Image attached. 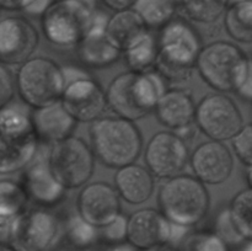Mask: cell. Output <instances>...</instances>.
Returning <instances> with one entry per match:
<instances>
[{
    "mask_svg": "<svg viewBox=\"0 0 252 251\" xmlns=\"http://www.w3.org/2000/svg\"><path fill=\"white\" fill-rule=\"evenodd\" d=\"M167 91V83L158 71L128 70L116 75L108 84V108L118 117L137 121L155 111Z\"/></svg>",
    "mask_w": 252,
    "mask_h": 251,
    "instance_id": "1",
    "label": "cell"
},
{
    "mask_svg": "<svg viewBox=\"0 0 252 251\" xmlns=\"http://www.w3.org/2000/svg\"><path fill=\"white\" fill-rule=\"evenodd\" d=\"M159 56L155 68L167 84H184L191 79L197 58L203 48L193 26L182 19H174L158 36Z\"/></svg>",
    "mask_w": 252,
    "mask_h": 251,
    "instance_id": "2",
    "label": "cell"
},
{
    "mask_svg": "<svg viewBox=\"0 0 252 251\" xmlns=\"http://www.w3.org/2000/svg\"><path fill=\"white\" fill-rule=\"evenodd\" d=\"M90 142L96 159L111 169L133 164L140 157L143 138L133 121L122 117H101L91 123Z\"/></svg>",
    "mask_w": 252,
    "mask_h": 251,
    "instance_id": "3",
    "label": "cell"
},
{
    "mask_svg": "<svg viewBox=\"0 0 252 251\" xmlns=\"http://www.w3.org/2000/svg\"><path fill=\"white\" fill-rule=\"evenodd\" d=\"M251 61L245 52L228 41H216L203 46L196 69L202 80L218 93H238L248 78Z\"/></svg>",
    "mask_w": 252,
    "mask_h": 251,
    "instance_id": "4",
    "label": "cell"
},
{
    "mask_svg": "<svg viewBox=\"0 0 252 251\" xmlns=\"http://www.w3.org/2000/svg\"><path fill=\"white\" fill-rule=\"evenodd\" d=\"M158 203L172 224L189 228L206 218L211 198L206 185L196 176L180 174L161 185Z\"/></svg>",
    "mask_w": 252,
    "mask_h": 251,
    "instance_id": "5",
    "label": "cell"
},
{
    "mask_svg": "<svg viewBox=\"0 0 252 251\" xmlns=\"http://www.w3.org/2000/svg\"><path fill=\"white\" fill-rule=\"evenodd\" d=\"M39 139L32 118L15 106L0 111V174L20 171L31 164L38 150Z\"/></svg>",
    "mask_w": 252,
    "mask_h": 251,
    "instance_id": "6",
    "label": "cell"
},
{
    "mask_svg": "<svg viewBox=\"0 0 252 251\" xmlns=\"http://www.w3.org/2000/svg\"><path fill=\"white\" fill-rule=\"evenodd\" d=\"M65 86L63 66L46 57H32L17 70V93L26 105L33 108L61 101Z\"/></svg>",
    "mask_w": 252,
    "mask_h": 251,
    "instance_id": "7",
    "label": "cell"
},
{
    "mask_svg": "<svg viewBox=\"0 0 252 251\" xmlns=\"http://www.w3.org/2000/svg\"><path fill=\"white\" fill-rule=\"evenodd\" d=\"M94 14L95 10L78 0H54L41 16L42 32L53 46H79L90 31Z\"/></svg>",
    "mask_w": 252,
    "mask_h": 251,
    "instance_id": "8",
    "label": "cell"
},
{
    "mask_svg": "<svg viewBox=\"0 0 252 251\" xmlns=\"http://www.w3.org/2000/svg\"><path fill=\"white\" fill-rule=\"evenodd\" d=\"M48 161L54 175L66 189L84 187L95 170V154L84 139L70 135L52 144Z\"/></svg>",
    "mask_w": 252,
    "mask_h": 251,
    "instance_id": "9",
    "label": "cell"
},
{
    "mask_svg": "<svg viewBox=\"0 0 252 251\" xmlns=\"http://www.w3.org/2000/svg\"><path fill=\"white\" fill-rule=\"evenodd\" d=\"M196 126L211 140H233L244 127V117L240 108L225 94L206 95L196 110Z\"/></svg>",
    "mask_w": 252,
    "mask_h": 251,
    "instance_id": "10",
    "label": "cell"
},
{
    "mask_svg": "<svg viewBox=\"0 0 252 251\" xmlns=\"http://www.w3.org/2000/svg\"><path fill=\"white\" fill-rule=\"evenodd\" d=\"M187 142L177 133L161 130L153 135L144 152L147 167L158 179L169 180L182 174L189 162Z\"/></svg>",
    "mask_w": 252,
    "mask_h": 251,
    "instance_id": "11",
    "label": "cell"
},
{
    "mask_svg": "<svg viewBox=\"0 0 252 251\" xmlns=\"http://www.w3.org/2000/svg\"><path fill=\"white\" fill-rule=\"evenodd\" d=\"M39 34L22 16H7L0 21V61L5 65H21L37 49Z\"/></svg>",
    "mask_w": 252,
    "mask_h": 251,
    "instance_id": "12",
    "label": "cell"
},
{
    "mask_svg": "<svg viewBox=\"0 0 252 251\" xmlns=\"http://www.w3.org/2000/svg\"><path fill=\"white\" fill-rule=\"evenodd\" d=\"M76 208L85 220L101 229L121 214V196L108 182H91L79 192Z\"/></svg>",
    "mask_w": 252,
    "mask_h": 251,
    "instance_id": "13",
    "label": "cell"
},
{
    "mask_svg": "<svg viewBox=\"0 0 252 251\" xmlns=\"http://www.w3.org/2000/svg\"><path fill=\"white\" fill-rule=\"evenodd\" d=\"M64 107L79 123H93L108 107L107 95L93 78H84L65 86L61 98Z\"/></svg>",
    "mask_w": 252,
    "mask_h": 251,
    "instance_id": "14",
    "label": "cell"
},
{
    "mask_svg": "<svg viewBox=\"0 0 252 251\" xmlns=\"http://www.w3.org/2000/svg\"><path fill=\"white\" fill-rule=\"evenodd\" d=\"M58 235V218L46 209H32L19 217L14 243L20 251H48Z\"/></svg>",
    "mask_w": 252,
    "mask_h": 251,
    "instance_id": "15",
    "label": "cell"
},
{
    "mask_svg": "<svg viewBox=\"0 0 252 251\" xmlns=\"http://www.w3.org/2000/svg\"><path fill=\"white\" fill-rule=\"evenodd\" d=\"M194 176L204 185H221L234 170V157L230 149L218 140L201 143L189 157Z\"/></svg>",
    "mask_w": 252,
    "mask_h": 251,
    "instance_id": "16",
    "label": "cell"
},
{
    "mask_svg": "<svg viewBox=\"0 0 252 251\" xmlns=\"http://www.w3.org/2000/svg\"><path fill=\"white\" fill-rule=\"evenodd\" d=\"M172 223L161 211L143 208L128 218V243L139 251L169 244Z\"/></svg>",
    "mask_w": 252,
    "mask_h": 251,
    "instance_id": "17",
    "label": "cell"
},
{
    "mask_svg": "<svg viewBox=\"0 0 252 251\" xmlns=\"http://www.w3.org/2000/svg\"><path fill=\"white\" fill-rule=\"evenodd\" d=\"M108 19L110 17L102 11L95 10L90 31L79 43V58L89 68H106L112 65L122 53L106 33Z\"/></svg>",
    "mask_w": 252,
    "mask_h": 251,
    "instance_id": "18",
    "label": "cell"
},
{
    "mask_svg": "<svg viewBox=\"0 0 252 251\" xmlns=\"http://www.w3.org/2000/svg\"><path fill=\"white\" fill-rule=\"evenodd\" d=\"M24 187L30 199L44 207L59 203L66 191L64 185L54 175L49 165L48 155H42L30 164L25 172Z\"/></svg>",
    "mask_w": 252,
    "mask_h": 251,
    "instance_id": "19",
    "label": "cell"
},
{
    "mask_svg": "<svg viewBox=\"0 0 252 251\" xmlns=\"http://www.w3.org/2000/svg\"><path fill=\"white\" fill-rule=\"evenodd\" d=\"M31 118L39 142L49 143L51 145L73 135L78 125L62 101L34 108Z\"/></svg>",
    "mask_w": 252,
    "mask_h": 251,
    "instance_id": "20",
    "label": "cell"
},
{
    "mask_svg": "<svg viewBox=\"0 0 252 251\" xmlns=\"http://www.w3.org/2000/svg\"><path fill=\"white\" fill-rule=\"evenodd\" d=\"M197 105L189 91L169 89L158 102L155 115L158 121L172 132L196 125Z\"/></svg>",
    "mask_w": 252,
    "mask_h": 251,
    "instance_id": "21",
    "label": "cell"
},
{
    "mask_svg": "<svg viewBox=\"0 0 252 251\" xmlns=\"http://www.w3.org/2000/svg\"><path fill=\"white\" fill-rule=\"evenodd\" d=\"M115 187L121 198L128 204H143L154 192V175L148 167L133 162L117 170L115 175Z\"/></svg>",
    "mask_w": 252,
    "mask_h": 251,
    "instance_id": "22",
    "label": "cell"
},
{
    "mask_svg": "<svg viewBox=\"0 0 252 251\" xmlns=\"http://www.w3.org/2000/svg\"><path fill=\"white\" fill-rule=\"evenodd\" d=\"M148 31L149 29L134 9L115 12L110 16L106 27L110 41L122 52L137 43Z\"/></svg>",
    "mask_w": 252,
    "mask_h": 251,
    "instance_id": "23",
    "label": "cell"
},
{
    "mask_svg": "<svg viewBox=\"0 0 252 251\" xmlns=\"http://www.w3.org/2000/svg\"><path fill=\"white\" fill-rule=\"evenodd\" d=\"M225 31L234 41L252 43V0L229 5L224 16Z\"/></svg>",
    "mask_w": 252,
    "mask_h": 251,
    "instance_id": "24",
    "label": "cell"
},
{
    "mask_svg": "<svg viewBox=\"0 0 252 251\" xmlns=\"http://www.w3.org/2000/svg\"><path fill=\"white\" fill-rule=\"evenodd\" d=\"M125 62L129 70L149 71L155 66L159 56V42L158 37L149 31L133 44L129 49L123 52Z\"/></svg>",
    "mask_w": 252,
    "mask_h": 251,
    "instance_id": "25",
    "label": "cell"
},
{
    "mask_svg": "<svg viewBox=\"0 0 252 251\" xmlns=\"http://www.w3.org/2000/svg\"><path fill=\"white\" fill-rule=\"evenodd\" d=\"M175 0H137L133 9L149 30H161L174 20L177 10Z\"/></svg>",
    "mask_w": 252,
    "mask_h": 251,
    "instance_id": "26",
    "label": "cell"
},
{
    "mask_svg": "<svg viewBox=\"0 0 252 251\" xmlns=\"http://www.w3.org/2000/svg\"><path fill=\"white\" fill-rule=\"evenodd\" d=\"M182 11L189 20L198 24H214L225 14L229 0H181Z\"/></svg>",
    "mask_w": 252,
    "mask_h": 251,
    "instance_id": "27",
    "label": "cell"
},
{
    "mask_svg": "<svg viewBox=\"0 0 252 251\" xmlns=\"http://www.w3.org/2000/svg\"><path fill=\"white\" fill-rule=\"evenodd\" d=\"M29 201L24 186L11 180L0 182V217H19Z\"/></svg>",
    "mask_w": 252,
    "mask_h": 251,
    "instance_id": "28",
    "label": "cell"
},
{
    "mask_svg": "<svg viewBox=\"0 0 252 251\" xmlns=\"http://www.w3.org/2000/svg\"><path fill=\"white\" fill-rule=\"evenodd\" d=\"M229 209L241 235L245 240H252V187L236 193Z\"/></svg>",
    "mask_w": 252,
    "mask_h": 251,
    "instance_id": "29",
    "label": "cell"
},
{
    "mask_svg": "<svg viewBox=\"0 0 252 251\" xmlns=\"http://www.w3.org/2000/svg\"><path fill=\"white\" fill-rule=\"evenodd\" d=\"M97 229L79 213L71 214L66 221V236L69 243L78 249H86L95 244L100 235Z\"/></svg>",
    "mask_w": 252,
    "mask_h": 251,
    "instance_id": "30",
    "label": "cell"
},
{
    "mask_svg": "<svg viewBox=\"0 0 252 251\" xmlns=\"http://www.w3.org/2000/svg\"><path fill=\"white\" fill-rule=\"evenodd\" d=\"M186 251H229V244L217 233H197L187 239Z\"/></svg>",
    "mask_w": 252,
    "mask_h": 251,
    "instance_id": "31",
    "label": "cell"
},
{
    "mask_svg": "<svg viewBox=\"0 0 252 251\" xmlns=\"http://www.w3.org/2000/svg\"><path fill=\"white\" fill-rule=\"evenodd\" d=\"M216 233L229 245H235L245 241V238L241 235L240 230L236 226L233 217H231L229 207L219 213L216 220Z\"/></svg>",
    "mask_w": 252,
    "mask_h": 251,
    "instance_id": "32",
    "label": "cell"
},
{
    "mask_svg": "<svg viewBox=\"0 0 252 251\" xmlns=\"http://www.w3.org/2000/svg\"><path fill=\"white\" fill-rule=\"evenodd\" d=\"M233 148L239 160L248 167H252V122L244 126L235 135Z\"/></svg>",
    "mask_w": 252,
    "mask_h": 251,
    "instance_id": "33",
    "label": "cell"
},
{
    "mask_svg": "<svg viewBox=\"0 0 252 251\" xmlns=\"http://www.w3.org/2000/svg\"><path fill=\"white\" fill-rule=\"evenodd\" d=\"M100 235L106 243L111 245L125 243L128 239V218L120 214L115 220L101 228Z\"/></svg>",
    "mask_w": 252,
    "mask_h": 251,
    "instance_id": "34",
    "label": "cell"
},
{
    "mask_svg": "<svg viewBox=\"0 0 252 251\" xmlns=\"http://www.w3.org/2000/svg\"><path fill=\"white\" fill-rule=\"evenodd\" d=\"M9 65L1 64L0 66V107H5L11 102L15 93V84Z\"/></svg>",
    "mask_w": 252,
    "mask_h": 251,
    "instance_id": "35",
    "label": "cell"
},
{
    "mask_svg": "<svg viewBox=\"0 0 252 251\" xmlns=\"http://www.w3.org/2000/svg\"><path fill=\"white\" fill-rule=\"evenodd\" d=\"M54 0H33L32 4L25 11L31 16H42L48 10V7L53 4Z\"/></svg>",
    "mask_w": 252,
    "mask_h": 251,
    "instance_id": "36",
    "label": "cell"
},
{
    "mask_svg": "<svg viewBox=\"0 0 252 251\" xmlns=\"http://www.w3.org/2000/svg\"><path fill=\"white\" fill-rule=\"evenodd\" d=\"M33 0H0V6L7 11H25Z\"/></svg>",
    "mask_w": 252,
    "mask_h": 251,
    "instance_id": "37",
    "label": "cell"
},
{
    "mask_svg": "<svg viewBox=\"0 0 252 251\" xmlns=\"http://www.w3.org/2000/svg\"><path fill=\"white\" fill-rule=\"evenodd\" d=\"M63 71L64 75H65V80H66V85L70 83H74L76 80H80V79L84 78H90L83 69L78 68V66L74 65H68V66H63Z\"/></svg>",
    "mask_w": 252,
    "mask_h": 251,
    "instance_id": "38",
    "label": "cell"
},
{
    "mask_svg": "<svg viewBox=\"0 0 252 251\" xmlns=\"http://www.w3.org/2000/svg\"><path fill=\"white\" fill-rule=\"evenodd\" d=\"M101 1L105 4V6H107L108 9L112 10V11H122V10L127 9H133L134 4L137 2V0H101Z\"/></svg>",
    "mask_w": 252,
    "mask_h": 251,
    "instance_id": "39",
    "label": "cell"
},
{
    "mask_svg": "<svg viewBox=\"0 0 252 251\" xmlns=\"http://www.w3.org/2000/svg\"><path fill=\"white\" fill-rule=\"evenodd\" d=\"M238 94L240 97H243L244 100L252 101V61H251V66L250 70H249L248 78L245 79L244 84L241 85V88L238 90Z\"/></svg>",
    "mask_w": 252,
    "mask_h": 251,
    "instance_id": "40",
    "label": "cell"
},
{
    "mask_svg": "<svg viewBox=\"0 0 252 251\" xmlns=\"http://www.w3.org/2000/svg\"><path fill=\"white\" fill-rule=\"evenodd\" d=\"M189 231V228L187 226L177 225V224H172L171 228V236H170L169 245L175 246L176 244H179L182 239L186 236V233Z\"/></svg>",
    "mask_w": 252,
    "mask_h": 251,
    "instance_id": "41",
    "label": "cell"
},
{
    "mask_svg": "<svg viewBox=\"0 0 252 251\" xmlns=\"http://www.w3.org/2000/svg\"><path fill=\"white\" fill-rule=\"evenodd\" d=\"M107 251H139L135 246H133L130 243H121V244H115V245H111L107 249Z\"/></svg>",
    "mask_w": 252,
    "mask_h": 251,
    "instance_id": "42",
    "label": "cell"
},
{
    "mask_svg": "<svg viewBox=\"0 0 252 251\" xmlns=\"http://www.w3.org/2000/svg\"><path fill=\"white\" fill-rule=\"evenodd\" d=\"M143 251H177V249L175 248V246H171L169 245V244H166V245L158 246V248H153V249H149V250H143Z\"/></svg>",
    "mask_w": 252,
    "mask_h": 251,
    "instance_id": "43",
    "label": "cell"
},
{
    "mask_svg": "<svg viewBox=\"0 0 252 251\" xmlns=\"http://www.w3.org/2000/svg\"><path fill=\"white\" fill-rule=\"evenodd\" d=\"M78 1H81L83 4L88 5L91 9L96 10V6H97V0H78Z\"/></svg>",
    "mask_w": 252,
    "mask_h": 251,
    "instance_id": "44",
    "label": "cell"
},
{
    "mask_svg": "<svg viewBox=\"0 0 252 251\" xmlns=\"http://www.w3.org/2000/svg\"><path fill=\"white\" fill-rule=\"evenodd\" d=\"M246 182H248L249 187H252V167H248V172H246Z\"/></svg>",
    "mask_w": 252,
    "mask_h": 251,
    "instance_id": "45",
    "label": "cell"
},
{
    "mask_svg": "<svg viewBox=\"0 0 252 251\" xmlns=\"http://www.w3.org/2000/svg\"><path fill=\"white\" fill-rule=\"evenodd\" d=\"M1 251H19L11 244H1Z\"/></svg>",
    "mask_w": 252,
    "mask_h": 251,
    "instance_id": "46",
    "label": "cell"
},
{
    "mask_svg": "<svg viewBox=\"0 0 252 251\" xmlns=\"http://www.w3.org/2000/svg\"><path fill=\"white\" fill-rule=\"evenodd\" d=\"M246 241H248V243L244 245L243 250L241 251H252V240H246Z\"/></svg>",
    "mask_w": 252,
    "mask_h": 251,
    "instance_id": "47",
    "label": "cell"
},
{
    "mask_svg": "<svg viewBox=\"0 0 252 251\" xmlns=\"http://www.w3.org/2000/svg\"><path fill=\"white\" fill-rule=\"evenodd\" d=\"M240 1H244V0H229V5L236 4V2H240Z\"/></svg>",
    "mask_w": 252,
    "mask_h": 251,
    "instance_id": "48",
    "label": "cell"
},
{
    "mask_svg": "<svg viewBox=\"0 0 252 251\" xmlns=\"http://www.w3.org/2000/svg\"><path fill=\"white\" fill-rule=\"evenodd\" d=\"M175 1H176L177 4H180V1H181V0H175Z\"/></svg>",
    "mask_w": 252,
    "mask_h": 251,
    "instance_id": "49",
    "label": "cell"
}]
</instances>
